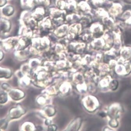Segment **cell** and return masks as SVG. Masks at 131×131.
<instances>
[{"label": "cell", "mask_w": 131, "mask_h": 131, "mask_svg": "<svg viewBox=\"0 0 131 131\" xmlns=\"http://www.w3.org/2000/svg\"><path fill=\"white\" fill-rule=\"evenodd\" d=\"M14 7L11 5L5 7L3 9V13L5 16H11L14 13Z\"/></svg>", "instance_id": "4"}, {"label": "cell", "mask_w": 131, "mask_h": 131, "mask_svg": "<svg viewBox=\"0 0 131 131\" xmlns=\"http://www.w3.org/2000/svg\"><path fill=\"white\" fill-rule=\"evenodd\" d=\"M6 64L7 65L12 66L13 65V62L11 59H8L6 61Z\"/></svg>", "instance_id": "6"}, {"label": "cell", "mask_w": 131, "mask_h": 131, "mask_svg": "<svg viewBox=\"0 0 131 131\" xmlns=\"http://www.w3.org/2000/svg\"><path fill=\"white\" fill-rule=\"evenodd\" d=\"M1 30L3 33L9 32L11 29V24L9 20L6 18H1Z\"/></svg>", "instance_id": "2"}, {"label": "cell", "mask_w": 131, "mask_h": 131, "mask_svg": "<svg viewBox=\"0 0 131 131\" xmlns=\"http://www.w3.org/2000/svg\"><path fill=\"white\" fill-rule=\"evenodd\" d=\"M67 26L64 25L57 29L55 31V34L59 36H63L67 34Z\"/></svg>", "instance_id": "3"}, {"label": "cell", "mask_w": 131, "mask_h": 131, "mask_svg": "<svg viewBox=\"0 0 131 131\" xmlns=\"http://www.w3.org/2000/svg\"><path fill=\"white\" fill-rule=\"evenodd\" d=\"M35 2L41 4H45V5H48L49 3V0H34Z\"/></svg>", "instance_id": "5"}, {"label": "cell", "mask_w": 131, "mask_h": 131, "mask_svg": "<svg viewBox=\"0 0 131 131\" xmlns=\"http://www.w3.org/2000/svg\"><path fill=\"white\" fill-rule=\"evenodd\" d=\"M7 3L6 0H1V7L4 6Z\"/></svg>", "instance_id": "7"}, {"label": "cell", "mask_w": 131, "mask_h": 131, "mask_svg": "<svg viewBox=\"0 0 131 131\" xmlns=\"http://www.w3.org/2000/svg\"><path fill=\"white\" fill-rule=\"evenodd\" d=\"M45 10L42 7H38L36 9L35 11L32 13V16L33 19L36 20L41 21L45 15Z\"/></svg>", "instance_id": "1"}]
</instances>
